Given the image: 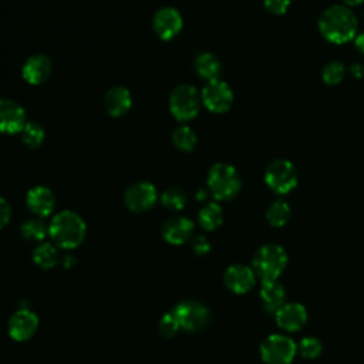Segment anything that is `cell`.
<instances>
[{"label": "cell", "mask_w": 364, "mask_h": 364, "mask_svg": "<svg viewBox=\"0 0 364 364\" xmlns=\"http://www.w3.org/2000/svg\"><path fill=\"white\" fill-rule=\"evenodd\" d=\"M358 21L348 6L333 4L318 18L321 36L333 44H346L355 38Z\"/></svg>", "instance_id": "cell-1"}, {"label": "cell", "mask_w": 364, "mask_h": 364, "mask_svg": "<svg viewBox=\"0 0 364 364\" xmlns=\"http://www.w3.org/2000/svg\"><path fill=\"white\" fill-rule=\"evenodd\" d=\"M87 225L84 219L73 210H61L48 223V236L58 249L73 250L85 239Z\"/></svg>", "instance_id": "cell-2"}, {"label": "cell", "mask_w": 364, "mask_h": 364, "mask_svg": "<svg viewBox=\"0 0 364 364\" xmlns=\"http://www.w3.org/2000/svg\"><path fill=\"white\" fill-rule=\"evenodd\" d=\"M289 256L284 247L276 243L260 246L252 259V269L260 282H274L287 267Z\"/></svg>", "instance_id": "cell-3"}, {"label": "cell", "mask_w": 364, "mask_h": 364, "mask_svg": "<svg viewBox=\"0 0 364 364\" xmlns=\"http://www.w3.org/2000/svg\"><path fill=\"white\" fill-rule=\"evenodd\" d=\"M242 188V179L236 168L226 162L215 164L208 172V189L216 200L233 199Z\"/></svg>", "instance_id": "cell-4"}, {"label": "cell", "mask_w": 364, "mask_h": 364, "mask_svg": "<svg viewBox=\"0 0 364 364\" xmlns=\"http://www.w3.org/2000/svg\"><path fill=\"white\" fill-rule=\"evenodd\" d=\"M200 95L191 84L176 85L169 95V111L181 122L193 119L200 108Z\"/></svg>", "instance_id": "cell-5"}, {"label": "cell", "mask_w": 364, "mask_h": 364, "mask_svg": "<svg viewBox=\"0 0 364 364\" xmlns=\"http://www.w3.org/2000/svg\"><path fill=\"white\" fill-rule=\"evenodd\" d=\"M297 354V344L286 334H270L260 344V357L266 364H290Z\"/></svg>", "instance_id": "cell-6"}, {"label": "cell", "mask_w": 364, "mask_h": 364, "mask_svg": "<svg viewBox=\"0 0 364 364\" xmlns=\"http://www.w3.org/2000/svg\"><path fill=\"white\" fill-rule=\"evenodd\" d=\"M299 176L294 165L289 159H274L264 171L266 185L279 195H286L297 185Z\"/></svg>", "instance_id": "cell-7"}, {"label": "cell", "mask_w": 364, "mask_h": 364, "mask_svg": "<svg viewBox=\"0 0 364 364\" xmlns=\"http://www.w3.org/2000/svg\"><path fill=\"white\" fill-rule=\"evenodd\" d=\"M172 313L176 317L181 326V330H185L189 333L202 330L209 323V318H210L209 309L203 303L195 301V300L179 301L173 307Z\"/></svg>", "instance_id": "cell-8"}, {"label": "cell", "mask_w": 364, "mask_h": 364, "mask_svg": "<svg viewBox=\"0 0 364 364\" xmlns=\"http://www.w3.org/2000/svg\"><path fill=\"white\" fill-rule=\"evenodd\" d=\"M202 104L215 114H223L229 111L233 104V91L228 82L220 78L208 81L200 92Z\"/></svg>", "instance_id": "cell-9"}, {"label": "cell", "mask_w": 364, "mask_h": 364, "mask_svg": "<svg viewBox=\"0 0 364 364\" xmlns=\"http://www.w3.org/2000/svg\"><path fill=\"white\" fill-rule=\"evenodd\" d=\"M158 200V192L155 185L146 181L135 182L127 188L124 193L125 206L132 212H146Z\"/></svg>", "instance_id": "cell-10"}, {"label": "cell", "mask_w": 364, "mask_h": 364, "mask_svg": "<svg viewBox=\"0 0 364 364\" xmlns=\"http://www.w3.org/2000/svg\"><path fill=\"white\" fill-rule=\"evenodd\" d=\"M38 316L28 307H21L16 310L7 323L9 336L14 341L30 340L38 328Z\"/></svg>", "instance_id": "cell-11"}, {"label": "cell", "mask_w": 364, "mask_h": 364, "mask_svg": "<svg viewBox=\"0 0 364 364\" xmlns=\"http://www.w3.org/2000/svg\"><path fill=\"white\" fill-rule=\"evenodd\" d=\"M27 122L24 108L9 98H0V134H20Z\"/></svg>", "instance_id": "cell-12"}, {"label": "cell", "mask_w": 364, "mask_h": 364, "mask_svg": "<svg viewBox=\"0 0 364 364\" xmlns=\"http://www.w3.org/2000/svg\"><path fill=\"white\" fill-rule=\"evenodd\" d=\"M307 317H309V314H307L306 307L297 301H286L274 313L276 324L287 333L300 331L306 326Z\"/></svg>", "instance_id": "cell-13"}, {"label": "cell", "mask_w": 364, "mask_h": 364, "mask_svg": "<svg viewBox=\"0 0 364 364\" xmlns=\"http://www.w3.org/2000/svg\"><path fill=\"white\" fill-rule=\"evenodd\" d=\"M256 273L252 266L236 263L230 264L223 274L225 286L235 294L247 293L256 283Z\"/></svg>", "instance_id": "cell-14"}, {"label": "cell", "mask_w": 364, "mask_h": 364, "mask_svg": "<svg viewBox=\"0 0 364 364\" xmlns=\"http://www.w3.org/2000/svg\"><path fill=\"white\" fill-rule=\"evenodd\" d=\"M183 26L181 13L173 7H162L154 14L152 27L156 36L162 40H171L179 34Z\"/></svg>", "instance_id": "cell-15"}, {"label": "cell", "mask_w": 364, "mask_h": 364, "mask_svg": "<svg viewBox=\"0 0 364 364\" xmlns=\"http://www.w3.org/2000/svg\"><path fill=\"white\" fill-rule=\"evenodd\" d=\"M26 205L37 218H47L55 209V196L47 186L38 185L31 188L26 195Z\"/></svg>", "instance_id": "cell-16"}, {"label": "cell", "mask_w": 364, "mask_h": 364, "mask_svg": "<svg viewBox=\"0 0 364 364\" xmlns=\"http://www.w3.org/2000/svg\"><path fill=\"white\" fill-rule=\"evenodd\" d=\"M53 71L51 60L46 54H33L30 55L23 67H21V75L26 82L31 85L43 84L48 80Z\"/></svg>", "instance_id": "cell-17"}, {"label": "cell", "mask_w": 364, "mask_h": 364, "mask_svg": "<svg viewBox=\"0 0 364 364\" xmlns=\"http://www.w3.org/2000/svg\"><path fill=\"white\" fill-rule=\"evenodd\" d=\"M195 225L189 218L173 216L162 225V237L171 245H183L192 239Z\"/></svg>", "instance_id": "cell-18"}, {"label": "cell", "mask_w": 364, "mask_h": 364, "mask_svg": "<svg viewBox=\"0 0 364 364\" xmlns=\"http://www.w3.org/2000/svg\"><path fill=\"white\" fill-rule=\"evenodd\" d=\"M104 105L111 117H122L129 111L132 105V95L128 88L122 85H114L107 91Z\"/></svg>", "instance_id": "cell-19"}, {"label": "cell", "mask_w": 364, "mask_h": 364, "mask_svg": "<svg viewBox=\"0 0 364 364\" xmlns=\"http://www.w3.org/2000/svg\"><path fill=\"white\" fill-rule=\"evenodd\" d=\"M286 289L277 280L262 282L260 300L267 313H276L286 303Z\"/></svg>", "instance_id": "cell-20"}, {"label": "cell", "mask_w": 364, "mask_h": 364, "mask_svg": "<svg viewBox=\"0 0 364 364\" xmlns=\"http://www.w3.org/2000/svg\"><path fill=\"white\" fill-rule=\"evenodd\" d=\"M31 257H33V262L38 267H41L44 270L53 269V267H55L61 262V256H60L58 247L54 243H50V242L38 243L34 247Z\"/></svg>", "instance_id": "cell-21"}, {"label": "cell", "mask_w": 364, "mask_h": 364, "mask_svg": "<svg viewBox=\"0 0 364 364\" xmlns=\"http://www.w3.org/2000/svg\"><path fill=\"white\" fill-rule=\"evenodd\" d=\"M220 61L218 57L209 51H203L195 58V71L198 75L206 81H213L219 78L220 74Z\"/></svg>", "instance_id": "cell-22"}, {"label": "cell", "mask_w": 364, "mask_h": 364, "mask_svg": "<svg viewBox=\"0 0 364 364\" xmlns=\"http://www.w3.org/2000/svg\"><path fill=\"white\" fill-rule=\"evenodd\" d=\"M198 222L203 230L212 232L223 222V210L219 203L209 202L198 213Z\"/></svg>", "instance_id": "cell-23"}, {"label": "cell", "mask_w": 364, "mask_h": 364, "mask_svg": "<svg viewBox=\"0 0 364 364\" xmlns=\"http://www.w3.org/2000/svg\"><path fill=\"white\" fill-rule=\"evenodd\" d=\"M291 216L290 205L283 199H276L272 202L266 210V219L273 228H283Z\"/></svg>", "instance_id": "cell-24"}, {"label": "cell", "mask_w": 364, "mask_h": 364, "mask_svg": "<svg viewBox=\"0 0 364 364\" xmlns=\"http://www.w3.org/2000/svg\"><path fill=\"white\" fill-rule=\"evenodd\" d=\"M20 233L26 240L41 243L48 236V225H46L41 218H30L23 222Z\"/></svg>", "instance_id": "cell-25"}, {"label": "cell", "mask_w": 364, "mask_h": 364, "mask_svg": "<svg viewBox=\"0 0 364 364\" xmlns=\"http://www.w3.org/2000/svg\"><path fill=\"white\" fill-rule=\"evenodd\" d=\"M20 136L26 146L36 149L43 145V142L46 139V132H44V128L38 122L27 121L26 125L23 127V129L20 131Z\"/></svg>", "instance_id": "cell-26"}, {"label": "cell", "mask_w": 364, "mask_h": 364, "mask_svg": "<svg viewBox=\"0 0 364 364\" xmlns=\"http://www.w3.org/2000/svg\"><path fill=\"white\" fill-rule=\"evenodd\" d=\"M172 142L173 145L185 152H191L198 142L196 134L192 131L191 127L188 125H181L172 132Z\"/></svg>", "instance_id": "cell-27"}, {"label": "cell", "mask_w": 364, "mask_h": 364, "mask_svg": "<svg viewBox=\"0 0 364 364\" xmlns=\"http://www.w3.org/2000/svg\"><path fill=\"white\" fill-rule=\"evenodd\" d=\"M161 202L171 210H182L186 205V193L181 188L172 186L161 195Z\"/></svg>", "instance_id": "cell-28"}, {"label": "cell", "mask_w": 364, "mask_h": 364, "mask_svg": "<svg viewBox=\"0 0 364 364\" xmlns=\"http://www.w3.org/2000/svg\"><path fill=\"white\" fill-rule=\"evenodd\" d=\"M323 351V344L317 337L313 336H307L303 337L300 340V343L297 344V353L307 360H314L317 358Z\"/></svg>", "instance_id": "cell-29"}, {"label": "cell", "mask_w": 364, "mask_h": 364, "mask_svg": "<svg viewBox=\"0 0 364 364\" xmlns=\"http://www.w3.org/2000/svg\"><path fill=\"white\" fill-rule=\"evenodd\" d=\"M346 75V67L341 61H330L321 71V78L328 85H337Z\"/></svg>", "instance_id": "cell-30"}, {"label": "cell", "mask_w": 364, "mask_h": 364, "mask_svg": "<svg viewBox=\"0 0 364 364\" xmlns=\"http://www.w3.org/2000/svg\"><path fill=\"white\" fill-rule=\"evenodd\" d=\"M158 330H159V334L165 338H172L179 333L181 326H179V323H178V320H176V317L173 316L172 311L165 313L161 317V320L158 323Z\"/></svg>", "instance_id": "cell-31"}, {"label": "cell", "mask_w": 364, "mask_h": 364, "mask_svg": "<svg viewBox=\"0 0 364 364\" xmlns=\"http://www.w3.org/2000/svg\"><path fill=\"white\" fill-rule=\"evenodd\" d=\"M264 9L273 16H283L287 13L291 0H263Z\"/></svg>", "instance_id": "cell-32"}, {"label": "cell", "mask_w": 364, "mask_h": 364, "mask_svg": "<svg viewBox=\"0 0 364 364\" xmlns=\"http://www.w3.org/2000/svg\"><path fill=\"white\" fill-rule=\"evenodd\" d=\"M191 245H192L193 253L198 255V256H205V255H208V253L210 252V243H209L208 237L203 236V235L195 236V237L192 239Z\"/></svg>", "instance_id": "cell-33"}, {"label": "cell", "mask_w": 364, "mask_h": 364, "mask_svg": "<svg viewBox=\"0 0 364 364\" xmlns=\"http://www.w3.org/2000/svg\"><path fill=\"white\" fill-rule=\"evenodd\" d=\"M11 219V206L10 203L0 196V230L10 222Z\"/></svg>", "instance_id": "cell-34"}, {"label": "cell", "mask_w": 364, "mask_h": 364, "mask_svg": "<svg viewBox=\"0 0 364 364\" xmlns=\"http://www.w3.org/2000/svg\"><path fill=\"white\" fill-rule=\"evenodd\" d=\"M350 74L354 77V78H363L364 77V65L361 63H354L351 67H350Z\"/></svg>", "instance_id": "cell-35"}, {"label": "cell", "mask_w": 364, "mask_h": 364, "mask_svg": "<svg viewBox=\"0 0 364 364\" xmlns=\"http://www.w3.org/2000/svg\"><path fill=\"white\" fill-rule=\"evenodd\" d=\"M61 264H63V267L70 269V267H73L75 264V257L73 255H64L61 257Z\"/></svg>", "instance_id": "cell-36"}, {"label": "cell", "mask_w": 364, "mask_h": 364, "mask_svg": "<svg viewBox=\"0 0 364 364\" xmlns=\"http://www.w3.org/2000/svg\"><path fill=\"white\" fill-rule=\"evenodd\" d=\"M354 46H355V48H357L360 53L364 54V31L355 36V38H354Z\"/></svg>", "instance_id": "cell-37"}, {"label": "cell", "mask_w": 364, "mask_h": 364, "mask_svg": "<svg viewBox=\"0 0 364 364\" xmlns=\"http://www.w3.org/2000/svg\"><path fill=\"white\" fill-rule=\"evenodd\" d=\"M206 198H208V191L199 189V191L196 192V199H198V200H205Z\"/></svg>", "instance_id": "cell-38"}, {"label": "cell", "mask_w": 364, "mask_h": 364, "mask_svg": "<svg viewBox=\"0 0 364 364\" xmlns=\"http://www.w3.org/2000/svg\"><path fill=\"white\" fill-rule=\"evenodd\" d=\"M346 6H358V4H361L364 0H341Z\"/></svg>", "instance_id": "cell-39"}]
</instances>
